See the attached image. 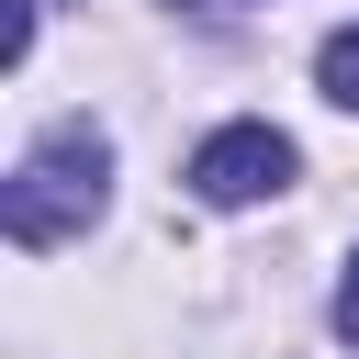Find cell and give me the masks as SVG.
I'll list each match as a JSON object with an SVG mask.
<instances>
[{
  "mask_svg": "<svg viewBox=\"0 0 359 359\" xmlns=\"http://www.w3.org/2000/svg\"><path fill=\"white\" fill-rule=\"evenodd\" d=\"M101 180H112L101 123H56V135H34V157H22L11 191H0V236H11V247H56V236H79V224L101 213Z\"/></svg>",
  "mask_w": 359,
  "mask_h": 359,
  "instance_id": "obj_1",
  "label": "cell"
},
{
  "mask_svg": "<svg viewBox=\"0 0 359 359\" xmlns=\"http://www.w3.org/2000/svg\"><path fill=\"white\" fill-rule=\"evenodd\" d=\"M292 135L280 123H224V135H202L191 146V191L213 202V213H236V202H269V191H292Z\"/></svg>",
  "mask_w": 359,
  "mask_h": 359,
  "instance_id": "obj_2",
  "label": "cell"
},
{
  "mask_svg": "<svg viewBox=\"0 0 359 359\" xmlns=\"http://www.w3.org/2000/svg\"><path fill=\"white\" fill-rule=\"evenodd\" d=\"M314 79H325V101H337V112H359V22H348V34H325Z\"/></svg>",
  "mask_w": 359,
  "mask_h": 359,
  "instance_id": "obj_3",
  "label": "cell"
},
{
  "mask_svg": "<svg viewBox=\"0 0 359 359\" xmlns=\"http://www.w3.org/2000/svg\"><path fill=\"white\" fill-rule=\"evenodd\" d=\"M0 56H11V67L34 56V0H0Z\"/></svg>",
  "mask_w": 359,
  "mask_h": 359,
  "instance_id": "obj_4",
  "label": "cell"
},
{
  "mask_svg": "<svg viewBox=\"0 0 359 359\" xmlns=\"http://www.w3.org/2000/svg\"><path fill=\"white\" fill-rule=\"evenodd\" d=\"M337 337L359 348V258H348V280H337Z\"/></svg>",
  "mask_w": 359,
  "mask_h": 359,
  "instance_id": "obj_5",
  "label": "cell"
}]
</instances>
